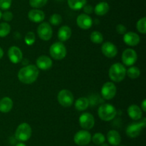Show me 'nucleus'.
<instances>
[{"label":"nucleus","instance_id":"8","mask_svg":"<svg viewBox=\"0 0 146 146\" xmlns=\"http://www.w3.org/2000/svg\"><path fill=\"white\" fill-rule=\"evenodd\" d=\"M116 86L111 82H106L101 87V95L107 100L113 98L116 94Z\"/></svg>","mask_w":146,"mask_h":146},{"label":"nucleus","instance_id":"6","mask_svg":"<svg viewBox=\"0 0 146 146\" xmlns=\"http://www.w3.org/2000/svg\"><path fill=\"white\" fill-rule=\"evenodd\" d=\"M146 125V119H141V121L131 123L126 128V134L131 138H135L139 136L143 129Z\"/></svg>","mask_w":146,"mask_h":146},{"label":"nucleus","instance_id":"21","mask_svg":"<svg viewBox=\"0 0 146 146\" xmlns=\"http://www.w3.org/2000/svg\"><path fill=\"white\" fill-rule=\"evenodd\" d=\"M71 34L72 31L68 26H62L58 29V38L61 42H66L69 40L71 37Z\"/></svg>","mask_w":146,"mask_h":146},{"label":"nucleus","instance_id":"30","mask_svg":"<svg viewBox=\"0 0 146 146\" xmlns=\"http://www.w3.org/2000/svg\"><path fill=\"white\" fill-rule=\"evenodd\" d=\"M137 29L140 33L145 34L146 33V18L143 17L137 22Z\"/></svg>","mask_w":146,"mask_h":146},{"label":"nucleus","instance_id":"23","mask_svg":"<svg viewBox=\"0 0 146 146\" xmlns=\"http://www.w3.org/2000/svg\"><path fill=\"white\" fill-rule=\"evenodd\" d=\"M109 5L107 2L102 1L97 4L94 9V11H95V14L98 16H104L109 11Z\"/></svg>","mask_w":146,"mask_h":146},{"label":"nucleus","instance_id":"42","mask_svg":"<svg viewBox=\"0 0 146 146\" xmlns=\"http://www.w3.org/2000/svg\"><path fill=\"white\" fill-rule=\"evenodd\" d=\"M1 15H2V13H1V11H0V19L1 18Z\"/></svg>","mask_w":146,"mask_h":146},{"label":"nucleus","instance_id":"31","mask_svg":"<svg viewBox=\"0 0 146 146\" xmlns=\"http://www.w3.org/2000/svg\"><path fill=\"white\" fill-rule=\"evenodd\" d=\"M36 41V36L33 31H29L24 37V42L29 46L33 45Z\"/></svg>","mask_w":146,"mask_h":146},{"label":"nucleus","instance_id":"36","mask_svg":"<svg viewBox=\"0 0 146 146\" xmlns=\"http://www.w3.org/2000/svg\"><path fill=\"white\" fill-rule=\"evenodd\" d=\"M115 29H116V31L119 34H123V35H124V34L127 32V28L123 25V24H118V25L116 26Z\"/></svg>","mask_w":146,"mask_h":146},{"label":"nucleus","instance_id":"28","mask_svg":"<svg viewBox=\"0 0 146 146\" xmlns=\"http://www.w3.org/2000/svg\"><path fill=\"white\" fill-rule=\"evenodd\" d=\"M11 31V27L7 22H2L0 24V37H5Z\"/></svg>","mask_w":146,"mask_h":146},{"label":"nucleus","instance_id":"37","mask_svg":"<svg viewBox=\"0 0 146 146\" xmlns=\"http://www.w3.org/2000/svg\"><path fill=\"white\" fill-rule=\"evenodd\" d=\"M83 9H84V12L86 14H91V13H93V11H94V7L91 5H89V4H86V5L83 7Z\"/></svg>","mask_w":146,"mask_h":146},{"label":"nucleus","instance_id":"32","mask_svg":"<svg viewBox=\"0 0 146 146\" xmlns=\"http://www.w3.org/2000/svg\"><path fill=\"white\" fill-rule=\"evenodd\" d=\"M48 0H29V4L34 9L41 8L46 4Z\"/></svg>","mask_w":146,"mask_h":146},{"label":"nucleus","instance_id":"40","mask_svg":"<svg viewBox=\"0 0 146 146\" xmlns=\"http://www.w3.org/2000/svg\"><path fill=\"white\" fill-rule=\"evenodd\" d=\"M16 146H27V145H26L23 143H19Z\"/></svg>","mask_w":146,"mask_h":146},{"label":"nucleus","instance_id":"38","mask_svg":"<svg viewBox=\"0 0 146 146\" xmlns=\"http://www.w3.org/2000/svg\"><path fill=\"white\" fill-rule=\"evenodd\" d=\"M141 109L143 112H146V100L145 99H144V100H143L142 103H141Z\"/></svg>","mask_w":146,"mask_h":146},{"label":"nucleus","instance_id":"9","mask_svg":"<svg viewBox=\"0 0 146 146\" xmlns=\"http://www.w3.org/2000/svg\"><path fill=\"white\" fill-rule=\"evenodd\" d=\"M37 33L41 40L48 41L52 37L53 30L51 25L47 22H42L37 28Z\"/></svg>","mask_w":146,"mask_h":146},{"label":"nucleus","instance_id":"3","mask_svg":"<svg viewBox=\"0 0 146 146\" xmlns=\"http://www.w3.org/2000/svg\"><path fill=\"white\" fill-rule=\"evenodd\" d=\"M98 114V117L104 121H111L116 116L117 110L113 105L106 103L100 106Z\"/></svg>","mask_w":146,"mask_h":146},{"label":"nucleus","instance_id":"22","mask_svg":"<svg viewBox=\"0 0 146 146\" xmlns=\"http://www.w3.org/2000/svg\"><path fill=\"white\" fill-rule=\"evenodd\" d=\"M13 107V101L11 98L8 97H3L0 100V112L3 113H7Z\"/></svg>","mask_w":146,"mask_h":146},{"label":"nucleus","instance_id":"7","mask_svg":"<svg viewBox=\"0 0 146 146\" xmlns=\"http://www.w3.org/2000/svg\"><path fill=\"white\" fill-rule=\"evenodd\" d=\"M58 102L64 107H69L74 103V95L68 90H62L58 92L57 96Z\"/></svg>","mask_w":146,"mask_h":146},{"label":"nucleus","instance_id":"19","mask_svg":"<svg viewBox=\"0 0 146 146\" xmlns=\"http://www.w3.org/2000/svg\"><path fill=\"white\" fill-rule=\"evenodd\" d=\"M128 116L133 120H139L142 118L143 111L139 106L136 104H131L127 110Z\"/></svg>","mask_w":146,"mask_h":146},{"label":"nucleus","instance_id":"10","mask_svg":"<svg viewBox=\"0 0 146 146\" xmlns=\"http://www.w3.org/2000/svg\"><path fill=\"white\" fill-rule=\"evenodd\" d=\"M74 143L80 146L86 145L91 142V135L88 130H79L75 134L74 137Z\"/></svg>","mask_w":146,"mask_h":146},{"label":"nucleus","instance_id":"29","mask_svg":"<svg viewBox=\"0 0 146 146\" xmlns=\"http://www.w3.org/2000/svg\"><path fill=\"white\" fill-rule=\"evenodd\" d=\"M91 140L95 143L96 145H101L104 143H105L106 137L104 134L101 133H95L94 135L91 137Z\"/></svg>","mask_w":146,"mask_h":146},{"label":"nucleus","instance_id":"24","mask_svg":"<svg viewBox=\"0 0 146 146\" xmlns=\"http://www.w3.org/2000/svg\"><path fill=\"white\" fill-rule=\"evenodd\" d=\"M88 105H89V100L86 97H80L75 102V107L78 111H84L86 110Z\"/></svg>","mask_w":146,"mask_h":146},{"label":"nucleus","instance_id":"17","mask_svg":"<svg viewBox=\"0 0 146 146\" xmlns=\"http://www.w3.org/2000/svg\"><path fill=\"white\" fill-rule=\"evenodd\" d=\"M123 41L127 45L131 47H135L139 44L141 39L139 35L133 31H128L126 32L123 36Z\"/></svg>","mask_w":146,"mask_h":146},{"label":"nucleus","instance_id":"1","mask_svg":"<svg viewBox=\"0 0 146 146\" xmlns=\"http://www.w3.org/2000/svg\"><path fill=\"white\" fill-rule=\"evenodd\" d=\"M39 71L34 64H29L20 69L18 72V78L21 82L30 84L37 80Z\"/></svg>","mask_w":146,"mask_h":146},{"label":"nucleus","instance_id":"5","mask_svg":"<svg viewBox=\"0 0 146 146\" xmlns=\"http://www.w3.org/2000/svg\"><path fill=\"white\" fill-rule=\"evenodd\" d=\"M50 55L56 60H61L66 56V47L61 42L54 43L49 50Z\"/></svg>","mask_w":146,"mask_h":146},{"label":"nucleus","instance_id":"15","mask_svg":"<svg viewBox=\"0 0 146 146\" xmlns=\"http://www.w3.org/2000/svg\"><path fill=\"white\" fill-rule=\"evenodd\" d=\"M101 51L106 57L113 58L118 53V49H117L116 46L113 44L112 42H106L101 47Z\"/></svg>","mask_w":146,"mask_h":146},{"label":"nucleus","instance_id":"2","mask_svg":"<svg viewBox=\"0 0 146 146\" xmlns=\"http://www.w3.org/2000/svg\"><path fill=\"white\" fill-rule=\"evenodd\" d=\"M108 75L112 81L119 82L125 79L126 75V69L121 63H115L110 67Z\"/></svg>","mask_w":146,"mask_h":146},{"label":"nucleus","instance_id":"25","mask_svg":"<svg viewBox=\"0 0 146 146\" xmlns=\"http://www.w3.org/2000/svg\"><path fill=\"white\" fill-rule=\"evenodd\" d=\"M86 0H68V7L73 10H80L86 4Z\"/></svg>","mask_w":146,"mask_h":146},{"label":"nucleus","instance_id":"14","mask_svg":"<svg viewBox=\"0 0 146 146\" xmlns=\"http://www.w3.org/2000/svg\"><path fill=\"white\" fill-rule=\"evenodd\" d=\"M76 24L82 29H88L93 25V20L88 14H81L76 19Z\"/></svg>","mask_w":146,"mask_h":146},{"label":"nucleus","instance_id":"11","mask_svg":"<svg viewBox=\"0 0 146 146\" xmlns=\"http://www.w3.org/2000/svg\"><path fill=\"white\" fill-rule=\"evenodd\" d=\"M79 124L84 130H91L95 125V119L91 113H84L80 115Z\"/></svg>","mask_w":146,"mask_h":146},{"label":"nucleus","instance_id":"35","mask_svg":"<svg viewBox=\"0 0 146 146\" xmlns=\"http://www.w3.org/2000/svg\"><path fill=\"white\" fill-rule=\"evenodd\" d=\"M13 14L9 11H6L1 15V18L4 20L5 21H10L12 20L13 19Z\"/></svg>","mask_w":146,"mask_h":146},{"label":"nucleus","instance_id":"16","mask_svg":"<svg viewBox=\"0 0 146 146\" xmlns=\"http://www.w3.org/2000/svg\"><path fill=\"white\" fill-rule=\"evenodd\" d=\"M36 67L42 70H49L53 65V62L49 57L46 55H41L36 60Z\"/></svg>","mask_w":146,"mask_h":146},{"label":"nucleus","instance_id":"34","mask_svg":"<svg viewBox=\"0 0 146 146\" xmlns=\"http://www.w3.org/2000/svg\"><path fill=\"white\" fill-rule=\"evenodd\" d=\"M12 0H0V9L2 10H8L11 7Z\"/></svg>","mask_w":146,"mask_h":146},{"label":"nucleus","instance_id":"18","mask_svg":"<svg viewBox=\"0 0 146 146\" xmlns=\"http://www.w3.org/2000/svg\"><path fill=\"white\" fill-rule=\"evenodd\" d=\"M28 17L30 21L34 23H40L45 19V14L41 10L38 9H33L28 13Z\"/></svg>","mask_w":146,"mask_h":146},{"label":"nucleus","instance_id":"39","mask_svg":"<svg viewBox=\"0 0 146 146\" xmlns=\"http://www.w3.org/2000/svg\"><path fill=\"white\" fill-rule=\"evenodd\" d=\"M3 55H4V51H3L2 49H1V47H0V59L2 58Z\"/></svg>","mask_w":146,"mask_h":146},{"label":"nucleus","instance_id":"4","mask_svg":"<svg viewBox=\"0 0 146 146\" xmlns=\"http://www.w3.org/2000/svg\"><path fill=\"white\" fill-rule=\"evenodd\" d=\"M32 130L28 123H23L17 127L15 132V137L20 142L27 141L31 137Z\"/></svg>","mask_w":146,"mask_h":146},{"label":"nucleus","instance_id":"13","mask_svg":"<svg viewBox=\"0 0 146 146\" xmlns=\"http://www.w3.org/2000/svg\"><path fill=\"white\" fill-rule=\"evenodd\" d=\"M8 57L11 62L14 64H18L22 60V52L18 47L12 46L8 50Z\"/></svg>","mask_w":146,"mask_h":146},{"label":"nucleus","instance_id":"26","mask_svg":"<svg viewBox=\"0 0 146 146\" xmlns=\"http://www.w3.org/2000/svg\"><path fill=\"white\" fill-rule=\"evenodd\" d=\"M126 74L128 75V77H130L132 80L134 79H137L141 74V70L139 68L135 66H131V67L126 70Z\"/></svg>","mask_w":146,"mask_h":146},{"label":"nucleus","instance_id":"12","mask_svg":"<svg viewBox=\"0 0 146 146\" xmlns=\"http://www.w3.org/2000/svg\"><path fill=\"white\" fill-rule=\"evenodd\" d=\"M138 55L136 52L133 49H126L122 54L121 60L123 63L126 66H132L136 62Z\"/></svg>","mask_w":146,"mask_h":146},{"label":"nucleus","instance_id":"33","mask_svg":"<svg viewBox=\"0 0 146 146\" xmlns=\"http://www.w3.org/2000/svg\"><path fill=\"white\" fill-rule=\"evenodd\" d=\"M49 22L52 25L58 26L62 22V17L58 14H54L51 16L49 19Z\"/></svg>","mask_w":146,"mask_h":146},{"label":"nucleus","instance_id":"43","mask_svg":"<svg viewBox=\"0 0 146 146\" xmlns=\"http://www.w3.org/2000/svg\"><path fill=\"white\" fill-rule=\"evenodd\" d=\"M121 146H125V145H121Z\"/></svg>","mask_w":146,"mask_h":146},{"label":"nucleus","instance_id":"27","mask_svg":"<svg viewBox=\"0 0 146 146\" xmlns=\"http://www.w3.org/2000/svg\"><path fill=\"white\" fill-rule=\"evenodd\" d=\"M91 40L94 44H101L104 41V36L100 31H94L91 34Z\"/></svg>","mask_w":146,"mask_h":146},{"label":"nucleus","instance_id":"20","mask_svg":"<svg viewBox=\"0 0 146 146\" xmlns=\"http://www.w3.org/2000/svg\"><path fill=\"white\" fill-rule=\"evenodd\" d=\"M107 140L111 145L117 146L121 143V137L118 131L112 130L108 131V133H107Z\"/></svg>","mask_w":146,"mask_h":146},{"label":"nucleus","instance_id":"41","mask_svg":"<svg viewBox=\"0 0 146 146\" xmlns=\"http://www.w3.org/2000/svg\"><path fill=\"white\" fill-rule=\"evenodd\" d=\"M101 146H108V144H106V143H103V144L101 145Z\"/></svg>","mask_w":146,"mask_h":146}]
</instances>
